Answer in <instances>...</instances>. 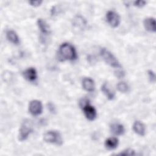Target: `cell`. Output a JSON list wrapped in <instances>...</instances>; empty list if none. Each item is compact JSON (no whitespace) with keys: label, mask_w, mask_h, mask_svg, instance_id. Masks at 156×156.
I'll list each match as a JSON object with an SVG mask.
<instances>
[{"label":"cell","mask_w":156,"mask_h":156,"mask_svg":"<svg viewBox=\"0 0 156 156\" xmlns=\"http://www.w3.org/2000/svg\"><path fill=\"white\" fill-rule=\"evenodd\" d=\"M119 144V141L116 137H110L105 141V147L108 150L116 149Z\"/></svg>","instance_id":"16"},{"label":"cell","mask_w":156,"mask_h":156,"mask_svg":"<svg viewBox=\"0 0 156 156\" xmlns=\"http://www.w3.org/2000/svg\"><path fill=\"white\" fill-rule=\"evenodd\" d=\"M82 85L83 88L88 92H92L94 90L95 83L94 80L90 77L83 78L82 81Z\"/></svg>","instance_id":"10"},{"label":"cell","mask_w":156,"mask_h":156,"mask_svg":"<svg viewBox=\"0 0 156 156\" xmlns=\"http://www.w3.org/2000/svg\"><path fill=\"white\" fill-rule=\"evenodd\" d=\"M73 24L76 27L83 28L84 26L86 25V21L82 16L78 15L74 18Z\"/></svg>","instance_id":"17"},{"label":"cell","mask_w":156,"mask_h":156,"mask_svg":"<svg viewBox=\"0 0 156 156\" xmlns=\"http://www.w3.org/2000/svg\"><path fill=\"white\" fill-rule=\"evenodd\" d=\"M100 55L106 63L115 68H121V65L115 56L108 50L103 48L100 50Z\"/></svg>","instance_id":"2"},{"label":"cell","mask_w":156,"mask_h":156,"mask_svg":"<svg viewBox=\"0 0 156 156\" xmlns=\"http://www.w3.org/2000/svg\"><path fill=\"white\" fill-rule=\"evenodd\" d=\"M24 77L29 82H34L37 79V72L34 68H29L23 73Z\"/></svg>","instance_id":"8"},{"label":"cell","mask_w":156,"mask_h":156,"mask_svg":"<svg viewBox=\"0 0 156 156\" xmlns=\"http://www.w3.org/2000/svg\"><path fill=\"white\" fill-rule=\"evenodd\" d=\"M101 91L109 100H112L115 98V92L110 88L107 82L104 83L101 86Z\"/></svg>","instance_id":"13"},{"label":"cell","mask_w":156,"mask_h":156,"mask_svg":"<svg viewBox=\"0 0 156 156\" xmlns=\"http://www.w3.org/2000/svg\"><path fill=\"white\" fill-rule=\"evenodd\" d=\"M133 131L138 135L140 136H144L145 135V131L146 128L144 124L140 121H136L133 124L132 126Z\"/></svg>","instance_id":"11"},{"label":"cell","mask_w":156,"mask_h":156,"mask_svg":"<svg viewBox=\"0 0 156 156\" xmlns=\"http://www.w3.org/2000/svg\"><path fill=\"white\" fill-rule=\"evenodd\" d=\"M33 129L32 124L29 120H26L24 121L21 126L18 133V140L20 141L26 140L29 135L32 132Z\"/></svg>","instance_id":"5"},{"label":"cell","mask_w":156,"mask_h":156,"mask_svg":"<svg viewBox=\"0 0 156 156\" xmlns=\"http://www.w3.org/2000/svg\"><path fill=\"white\" fill-rule=\"evenodd\" d=\"M58 56L61 61H73L76 60L77 58L75 48L69 43H63L60 46Z\"/></svg>","instance_id":"1"},{"label":"cell","mask_w":156,"mask_h":156,"mask_svg":"<svg viewBox=\"0 0 156 156\" xmlns=\"http://www.w3.org/2000/svg\"><path fill=\"white\" fill-rule=\"evenodd\" d=\"M80 104L86 118L89 121H94L96 118L97 112L94 107L89 104L88 100L83 99L80 101Z\"/></svg>","instance_id":"3"},{"label":"cell","mask_w":156,"mask_h":156,"mask_svg":"<svg viewBox=\"0 0 156 156\" xmlns=\"http://www.w3.org/2000/svg\"><path fill=\"white\" fill-rule=\"evenodd\" d=\"M117 89L121 93H127L129 90V86L128 85L124 82H119L117 83L116 85Z\"/></svg>","instance_id":"18"},{"label":"cell","mask_w":156,"mask_h":156,"mask_svg":"<svg viewBox=\"0 0 156 156\" xmlns=\"http://www.w3.org/2000/svg\"><path fill=\"white\" fill-rule=\"evenodd\" d=\"M146 4V2L145 1H135L133 2V5L140 8L144 6Z\"/></svg>","instance_id":"21"},{"label":"cell","mask_w":156,"mask_h":156,"mask_svg":"<svg viewBox=\"0 0 156 156\" xmlns=\"http://www.w3.org/2000/svg\"><path fill=\"white\" fill-rule=\"evenodd\" d=\"M106 19L107 23L112 27H117L120 24V16L114 11H108L106 14Z\"/></svg>","instance_id":"6"},{"label":"cell","mask_w":156,"mask_h":156,"mask_svg":"<svg viewBox=\"0 0 156 156\" xmlns=\"http://www.w3.org/2000/svg\"><path fill=\"white\" fill-rule=\"evenodd\" d=\"M135 151L132 149H127L119 154L121 155H135Z\"/></svg>","instance_id":"19"},{"label":"cell","mask_w":156,"mask_h":156,"mask_svg":"<svg viewBox=\"0 0 156 156\" xmlns=\"http://www.w3.org/2000/svg\"><path fill=\"white\" fill-rule=\"evenodd\" d=\"M112 133L116 135H121L125 132V129L122 124L119 123H113L110 126Z\"/></svg>","instance_id":"14"},{"label":"cell","mask_w":156,"mask_h":156,"mask_svg":"<svg viewBox=\"0 0 156 156\" xmlns=\"http://www.w3.org/2000/svg\"><path fill=\"white\" fill-rule=\"evenodd\" d=\"M28 2L31 6L38 7L42 3V1H30Z\"/></svg>","instance_id":"22"},{"label":"cell","mask_w":156,"mask_h":156,"mask_svg":"<svg viewBox=\"0 0 156 156\" xmlns=\"http://www.w3.org/2000/svg\"><path fill=\"white\" fill-rule=\"evenodd\" d=\"M37 26L40 29V30L44 34L48 35L51 33V29L48 24L41 18H38L37 21Z\"/></svg>","instance_id":"12"},{"label":"cell","mask_w":156,"mask_h":156,"mask_svg":"<svg viewBox=\"0 0 156 156\" xmlns=\"http://www.w3.org/2000/svg\"><path fill=\"white\" fill-rule=\"evenodd\" d=\"M124 72L122 70H118L117 71L115 72V75L118 78H122L124 76Z\"/></svg>","instance_id":"23"},{"label":"cell","mask_w":156,"mask_h":156,"mask_svg":"<svg viewBox=\"0 0 156 156\" xmlns=\"http://www.w3.org/2000/svg\"><path fill=\"white\" fill-rule=\"evenodd\" d=\"M43 140L45 142L60 146L63 144V139L60 133L56 130L47 131L43 135Z\"/></svg>","instance_id":"4"},{"label":"cell","mask_w":156,"mask_h":156,"mask_svg":"<svg viewBox=\"0 0 156 156\" xmlns=\"http://www.w3.org/2000/svg\"><path fill=\"white\" fill-rule=\"evenodd\" d=\"M29 111L33 116H38L43 112V105L39 100H32L29 104Z\"/></svg>","instance_id":"7"},{"label":"cell","mask_w":156,"mask_h":156,"mask_svg":"<svg viewBox=\"0 0 156 156\" xmlns=\"http://www.w3.org/2000/svg\"><path fill=\"white\" fill-rule=\"evenodd\" d=\"M147 74L149 79L151 82L154 83L155 81V74L152 70H148L147 71Z\"/></svg>","instance_id":"20"},{"label":"cell","mask_w":156,"mask_h":156,"mask_svg":"<svg viewBox=\"0 0 156 156\" xmlns=\"http://www.w3.org/2000/svg\"><path fill=\"white\" fill-rule=\"evenodd\" d=\"M6 37L7 40L14 44H19L20 43V38L16 33L13 30H8L6 32Z\"/></svg>","instance_id":"15"},{"label":"cell","mask_w":156,"mask_h":156,"mask_svg":"<svg viewBox=\"0 0 156 156\" xmlns=\"http://www.w3.org/2000/svg\"><path fill=\"white\" fill-rule=\"evenodd\" d=\"M143 25L145 29L150 32H155L156 31L155 20L154 18L149 17L144 20Z\"/></svg>","instance_id":"9"}]
</instances>
